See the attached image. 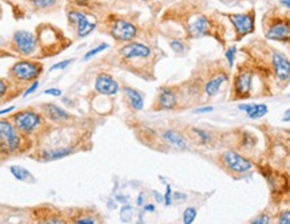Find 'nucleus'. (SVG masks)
Masks as SVG:
<instances>
[{
	"instance_id": "obj_42",
	"label": "nucleus",
	"mask_w": 290,
	"mask_h": 224,
	"mask_svg": "<svg viewBox=\"0 0 290 224\" xmlns=\"http://www.w3.org/2000/svg\"><path fill=\"white\" fill-rule=\"evenodd\" d=\"M14 106H11V108H8L7 109V110H5V109H3V110H1V114H5V113H8V112H11V110H14Z\"/></svg>"
},
{
	"instance_id": "obj_41",
	"label": "nucleus",
	"mask_w": 290,
	"mask_h": 224,
	"mask_svg": "<svg viewBox=\"0 0 290 224\" xmlns=\"http://www.w3.org/2000/svg\"><path fill=\"white\" fill-rule=\"evenodd\" d=\"M280 4L284 5L285 8L290 9V0H281V1H280Z\"/></svg>"
},
{
	"instance_id": "obj_9",
	"label": "nucleus",
	"mask_w": 290,
	"mask_h": 224,
	"mask_svg": "<svg viewBox=\"0 0 290 224\" xmlns=\"http://www.w3.org/2000/svg\"><path fill=\"white\" fill-rule=\"evenodd\" d=\"M0 144H1V154L23 153L30 149L33 140L23 135L16 129L9 118H1L0 121Z\"/></svg>"
},
{
	"instance_id": "obj_19",
	"label": "nucleus",
	"mask_w": 290,
	"mask_h": 224,
	"mask_svg": "<svg viewBox=\"0 0 290 224\" xmlns=\"http://www.w3.org/2000/svg\"><path fill=\"white\" fill-rule=\"evenodd\" d=\"M39 110L43 113V116L46 117L48 121L55 122V124H67L71 120H74V116H71L65 109L59 108L55 103H41Z\"/></svg>"
},
{
	"instance_id": "obj_34",
	"label": "nucleus",
	"mask_w": 290,
	"mask_h": 224,
	"mask_svg": "<svg viewBox=\"0 0 290 224\" xmlns=\"http://www.w3.org/2000/svg\"><path fill=\"white\" fill-rule=\"evenodd\" d=\"M109 45H107V43H102V45H99V46L98 47H95V48H94V50H90V51L87 52V54H86V55H84V59H86V61H87V59H90V58H91V56H94V55H97L98 52H101V51H103V50H106V48H109Z\"/></svg>"
},
{
	"instance_id": "obj_4",
	"label": "nucleus",
	"mask_w": 290,
	"mask_h": 224,
	"mask_svg": "<svg viewBox=\"0 0 290 224\" xmlns=\"http://www.w3.org/2000/svg\"><path fill=\"white\" fill-rule=\"evenodd\" d=\"M262 31L266 41L285 45L290 54V9L280 5L267 9L262 16Z\"/></svg>"
},
{
	"instance_id": "obj_38",
	"label": "nucleus",
	"mask_w": 290,
	"mask_h": 224,
	"mask_svg": "<svg viewBox=\"0 0 290 224\" xmlns=\"http://www.w3.org/2000/svg\"><path fill=\"white\" fill-rule=\"evenodd\" d=\"M46 94H51V95H55V97H59V95H62V90L59 89H48L44 91Z\"/></svg>"
},
{
	"instance_id": "obj_43",
	"label": "nucleus",
	"mask_w": 290,
	"mask_h": 224,
	"mask_svg": "<svg viewBox=\"0 0 290 224\" xmlns=\"http://www.w3.org/2000/svg\"><path fill=\"white\" fill-rule=\"evenodd\" d=\"M141 1H145V3H146V1H150V0H141Z\"/></svg>"
},
{
	"instance_id": "obj_25",
	"label": "nucleus",
	"mask_w": 290,
	"mask_h": 224,
	"mask_svg": "<svg viewBox=\"0 0 290 224\" xmlns=\"http://www.w3.org/2000/svg\"><path fill=\"white\" fill-rule=\"evenodd\" d=\"M27 3L34 12L44 14V12H52L58 9L59 0H27Z\"/></svg>"
},
{
	"instance_id": "obj_3",
	"label": "nucleus",
	"mask_w": 290,
	"mask_h": 224,
	"mask_svg": "<svg viewBox=\"0 0 290 224\" xmlns=\"http://www.w3.org/2000/svg\"><path fill=\"white\" fill-rule=\"evenodd\" d=\"M184 30L186 37L189 39L212 37L221 43L222 46H225L226 26L218 16L203 12H193L184 22Z\"/></svg>"
},
{
	"instance_id": "obj_8",
	"label": "nucleus",
	"mask_w": 290,
	"mask_h": 224,
	"mask_svg": "<svg viewBox=\"0 0 290 224\" xmlns=\"http://www.w3.org/2000/svg\"><path fill=\"white\" fill-rule=\"evenodd\" d=\"M255 74L248 62H240L237 65V70L233 75L230 90V101H245L255 97Z\"/></svg>"
},
{
	"instance_id": "obj_13",
	"label": "nucleus",
	"mask_w": 290,
	"mask_h": 224,
	"mask_svg": "<svg viewBox=\"0 0 290 224\" xmlns=\"http://www.w3.org/2000/svg\"><path fill=\"white\" fill-rule=\"evenodd\" d=\"M28 218L31 224H70L65 211H60L52 204H40L30 208Z\"/></svg>"
},
{
	"instance_id": "obj_26",
	"label": "nucleus",
	"mask_w": 290,
	"mask_h": 224,
	"mask_svg": "<svg viewBox=\"0 0 290 224\" xmlns=\"http://www.w3.org/2000/svg\"><path fill=\"white\" fill-rule=\"evenodd\" d=\"M189 135L199 145H209L214 140V134L212 132L199 129V128H189Z\"/></svg>"
},
{
	"instance_id": "obj_29",
	"label": "nucleus",
	"mask_w": 290,
	"mask_h": 224,
	"mask_svg": "<svg viewBox=\"0 0 290 224\" xmlns=\"http://www.w3.org/2000/svg\"><path fill=\"white\" fill-rule=\"evenodd\" d=\"M272 223V214H270V211H262V212H259L255 218H254L252 222L249 224H270Z\"/></svg>"
},
{
	"instance_id": "obj_2",
	"label": "nucleus",
	"mask_w": 290,
	"mask_h": 224,
	"mask_svg": "<svg viewBox=\"0 0 290 224\" xmlns=\"http://www.w3.org/2000/svg\"><path fill=\"white\" fill-rule=\"evenodd\" d=\"M119 61L123 62L124 67L131 73H137V75L142 77V73H145L146 80H152V65L154 62H150L152 59V50L147 45L142 42H130L124 43L123 46L119 47L118 50Z\"/></svg>"
},
{
	"instance_id": "obj_32",
	"label": "nucleus",
	"mask_w": 290,
	"mask_h": 224,
	"mask_svg": "<svg viewBox=\"0 0 290 224\" xmlns=\"http://www.w3.org/2000/svg\"><path fill=\"white\" fill-rule=\"evenodd\" d=\"M277 224H290V210H282L277 214Z\"/></svg>"
},
{
	"instance_id": "obj_18",
	"label": "nucleus",
	"mask_w": 290,
	"mask_h": 224,
	"mask_svg": "<svg viewBox=\"0 0 290 224\" xmlns=\"http://www.w3.org/2000/svg\"><path fill=\"white\" fill-rule=\"evenodd\" d=\"M65 212L70 224H105V219L94 208H69Z\"/></svg>"
},
{
	"instance_id": "obj_17",
	"label": "nucleus",
	"mask_w": 290,
	"mask_h": 224,
	"mask_svg": "<svg viewBox=\"0 0 290 224\" xmlns=\"http://www.w3.org/2000/svg\"><path fill=\"white\" fill-rule=\"evenodd\" d=\"M181 108L180 89L178 86H162L152 103V110H175Z\"/></svg>"
},
{
	"instance_id": "obj_30",
	"label": "nucleus",
	"mask_w": 290,
	"mask_h": 224,
	"mask_svg": "<svg viewBox=\"0 0 290 224\" xmlns=\"http://www.w3.org/2000/svg\"><path fill=\"white\" fill-rule=\"evenodd\" d=\"M170 47L177 54H181V55L189 50V47L186 46L181 39H173V41H170Z\"/></svg>"
},
{
	"instance_id": "obj_24",
	"label": "nucleus",
	"mask_w": 290,
	"mask_h": 224,
	"mask_svg": "<svg viewBox=\"0 0 290 224\" xmlns=\"http://www.w3.org/2000/svg\"><path fill=\"white\" fill-rule=\"evenodd\" d=\"M238 109L244 110L248 114L249 118H252V120L262 118L269 112V108L265 103H241V105H238Z\"/></svg>"
},
{
	"instance_id": "obj_27",
	"label": "nucleus",
	"mask_w": 290,
	"mask_h": 224,
	"mask_svg": "<svg viewBox=\"0 0 290 224\" xmlns=\"http://www.w3.org/2000/svg\"><path fill=\"white\" fill-rule=\"evenodd\" d=\"M9 172L14 175V178H16L20 181L24 182H35V178H34V175L30 171H27L23 167H20V165H12V167H9Z\"/></svg>"
},
{
	"instance_id": "obj_5",
	"label": "nucleus",
	"mask_w": 290,
	"mask_h": 224,
	"mask_svg": "<svg viewBox=\"0 0 290 224\" xmlns=\"http://www.w3.org/2000/svg\"><path fill=\"white\" fill-rule=\"evenodd\" d=\"M36 39L39 45L37 58H47L59 54L71 45V41L65 37L62 30L50 23H41L36 27Z\"/></svg>"
},
{
	"instance_id": "obj_21",
	"label": "nucleus",
	"mask_w": 290,
	"mask_h": 224,
	"mask_svg": "<svg viewBox=\"0 0 290 224\" xmlns=\"http://www.w3.org/2000/svg\"><path fill=\"white\" fill-rule=\"evenodd\" d=\"M123 97L126 103L129 105V108L133 112H139L143 109V105H145L143 95L137 89L126 85V86H123Z\"/></svg>"
},
{
	"instance_id": "obj_15",
	"label": "nucleus",
	"mask_w": 290,
	"mask_h": 224,
	"mask_svg": "<svg viewBox=\"0 0 290 224\" xmlns=\"http://www.w3.org/2000/svg\"><path fill=\"white\" fill-rule=\"evenodd\" d=\"M20 56H34L39 52L36 35L27 30H18L9 41V48Z\"/></svg>"
},
{
	"instance_id": "obj_20",
	"label": "nucleus",
	"mask_w": 290,
	"mask_h": 224,
	"mask_svg": "<svg viewBox=\"0 0 290 224\" xmlns=\"http://www.w3.org/2000/svg\"><path fill=\"white\" fill-rule=\"evenodd\" d=\"M94 89L102 95H115L119 91V85L109 73H99L95 78Z\"/></svg>"
},
{
	"instance_id": "obj_16",
	"label": "nucleus",
	"mask_w": 290,
	"mask_h": 224,
	"mask_svg": "<svg viewBox=\"0 0 290 224\" xmlns=\"http://www.w3.org/2000/svg\"><path fill=\"white\" fill-rule=\"evenodd\" d=\"M66 15H67L70 28H72L76 38H86L97 27V23L88 19L90 15L87 14V11H83L69 4L66 9Z\"/></svg>"
},
{
	"instance_id": "obj_35",
	"label": "nucleus",
	"mask_w": 290,
	"mask_h": 224,
	"mask_svg": "<svg viewBox=\"0 0 290 224\" xmlns=\"http://www.w3.org/2000/svg\"><path fill=\"white\" fill-rule=\"evenodd\" d=\"M74 62V59H67V61H63V62H58V63H55L54 66H51L50 67V71H55V70H65L67 66H70L71 63Z\"/></svg>"
},
{
	"instance_id": "obj_14",
	"label": "nucleus",
	"mask_w": 290,
	"mask_h": 224,
	"mask_svg": "<svg viewBox=\"0 0 290 224\" xmlns=\"http://www.w3.org/2000/svg\"><path fill=\"white\" fill-rule=\"evenodd\" d=\"M222 16L229 19V22L233 26L234 30V39L242 41L245 37H248L250 34L255 31V9L250 8L241 14H227L222 12Z\"/></svg>"
},
{
	"instance_id": "obj_11",
	"label": "nucleus",
	"mask_w": 290,
	"mask_h": 224,
	"mask_svg": "<svg viewBox=\"0 0 290 224\" xmlns=\"http://www.w3.org/2000/svg\"><path fill=\"white\" fill-rule=\"evenodd\" d=\"M201 74H202L203 82H205L203 91H205V98L206 99L214 98L217 94L219 93L222 85L226 84L230 78L229 69H226L221 62L212 63Z\"/></svg>"
},
{
	"instance_id": "obj_40",
	"label": "nucleus",
	"mask_w": 290,
	"mask_h": 224,
	"mask_svg": "<svg viewBox=\"0 0 290 224\" xmlns=\"http://www.w3.org/2000/svg\"><path fill=\"white\" fill-rule=\"evenodd\" d=\"M282 122H290V109H288L284 117H282Z\"/></svg>"
},
{
	"instance_id": "obj_10",
	"label": "nucleus",
	"mask_w": 290,
	"mask_h": 224,
	"mask_svg": "<svg viewBox=\"0 0 290 224\" xmlns=\"http://www.w3.org/2000/svg\"><path fill=\"white\" fill-rule=\"evenodd\" d=\"M43 74V65L39 61L23 59L15 62L8 69L7 78L12 81L20 88H24L30 84L36 82V80Z\"/></svg>"
},
{
	"instance_id": "obj_23",
	"label": "nucleus",
	"mask_w": 290,
	"mask_h": 224,
	"mask_svg": "<svg viewBox=\"0 0 290 224\" xmlns=\"http://www.w3.org/2000/svg\"><path fill=\"white\" fill-rule=\"evenodd\" d=\"M162 137L165 138L166 142H169L170 145L175 146L177 149L184 150L189 148V144L184 138L183 134H181L180 132L173 131V129H166V131L162 132Z\"/></svg>"
},
{
	"instance_id": "obj_7",
	"label": "nucleus",
	"mask_w": 290,
	"mask_h": 224,
	"mask_svg": "<svg viewBox=\"0 0 290 224\" xmlns=\"http://www.w3.org/2000/svg\"><path fill=\"white\" fill-rule=\"evenodd\" d=\"M102 33L110 35L118 43H130L138 37V26L122 15L109 14L102 20Z\"/></svg>"
},
{
	"instance_id": "obj_22",
	"label": "nucleus",
	"mask_w": 290,
	"mask_h": 224,
	"mask_svg": "<svg viewBox=\"0 0 290 224\" xmlns=\"http://www.w3.org/2000/svg\"><path fill=\"white\" fill-rule=\"evenodd\" d=\"M23 89L24 88H20L16 84H14L9 78H1L0 80V99H1V102L4 103L7 101L14 99L20 94V90Z\"/></svg>"
},
{
	"instance_id": "obj_37",
	"label": "nucleus",
	"mask_w": 290,
	"mask_h": 224,
	"mask_svg": "<svg viewBox=\"0 0 290 224\" xmlns=\"http://www.w3.org/2000/svg\"><path fill=\"white\" fill-rule=\"evenodd\" d=\"M170 193H171V188L170 187H167L166 188V196H165V203H166V206H170L171 204V196H170Z\"/></svg>"
},
{
	"instance_id": "obj_12",
	"label": "nucleus",
	"mask_w": 290,
	"mask_h": 224,
	"mask_svg": "<svg viewBox=\"0 0 290 224\" xmlns=\"http://www.w3.org/2000/svg\"><path fill=\"white\" fill-rule=\"evenodd\" d=\"M218 165L231 178H240L253 169V163L235 150H223L217 157Z\"/></svg>"
},
{
	"instance_id": "obj_1",
	"label": "nucleus",
	"mask_w": 290,
	"mask_h": 224,
	"mask_svg": "<svg viewBox=\"0 0 290 224\" xmlns=\"http://www.w3.org/2000/svg\"><path fill=\"white\" fill-rule=\"evenodd\" d=\"M241 52L254 70L259 97H273L290 85V58L263 39L246 43Z\"/></svg>"
},
{
	"instance_id": "obj_31",
	"label": "nucleus",
	"mask_w": 290,
	"mask_h": 224,
	"mask_svg": "<svg viewBox=\"0 0 290 224\" xmlns=\"http://www.w3.org/2000/svg\"><path fill=\"white\" fill-rule=\"evenodd\" d=\"M197 218V210L194 207H187L183 212V224H193Z\"/></svg>"
},
{
	"instance_id": "obj_28",
	"label": "nucleus",
	"mask_w": 290,
	"mask_h": 224,
	"mask_svg": "<svg viewBox=\"0 0 290 224\" xmlns=\"http://www.w3.org/2000/svg\"><path fill=\"white\" fill-rule=\"evenodd\" d=\"M70 5L72 7H76L79 9H83V11H95L98 5L97 0H67Z\"/></svg>"
},
{
	"instance_id": "obj_39",
	"label": "nucleus",
	"mask_w": 290,
	"mask_h": 224,
	"mask_svg": "<svg viewBox=\"0 0 290 224\" xmlns=\"http://www.w3.org/2000/svg\"><path fill=\"white\" fill-rule=\"evenodd\" d=\"M195 113H207V112H213V106H205V108H198L194 110Z\"/></svg>"
},
{
	"instance_id": "obj_6",
	"label": "nucleus",
	"mask_w": 290,
	"mask_h": 224,
	"mask_svg": "<svg viewBox=\"0 0 290 224\" xmlns=\"http://www.w3.org/2000/svg\"><path fill=\"white\" fill-rule=\"evenodd\" d=\"M12 121L16 129L28 138L33 140V137L44 135L46 132L50 131L48 120L43 116V113L39 109L26 108L14 113L8 117Z\"/></svg>"
},
{
	"instance_id": "obj_36",
	"label": "nucleus",
	"mask_w": 290,
	"mask_h": 224,
	"mask_svg": "<svg viewBox=\"0 0 290 224\" xmlns=\"http://www.w3.org/2000/svg\"><path fill=\"white\" fill-rule=\"evenodd\" d=\"M37 86H39V82H34V84H31V86L30 88H27V90H26V93H24V95H28V94L34 93L35 90L37 89Z\"/></svg>"
},
{
	"instance_id": "obj_33",
	"label": "nucleus",
	"mask_w": 290,
	"mask_h": 224,
	"mask_svg": "<svg viewBox=\"0 0 290 224\" xmlns=\"http://www.w3.org/2000/svg\"><path fill=\"white\" fill-rule=\"evenodd\" d=\"M235 54H237V47L235 46L229 47V48L226 50L225 56H226V59H227V63H229V69H231V67H233V65H234Z\"/></svg>"
}]
</instances>
